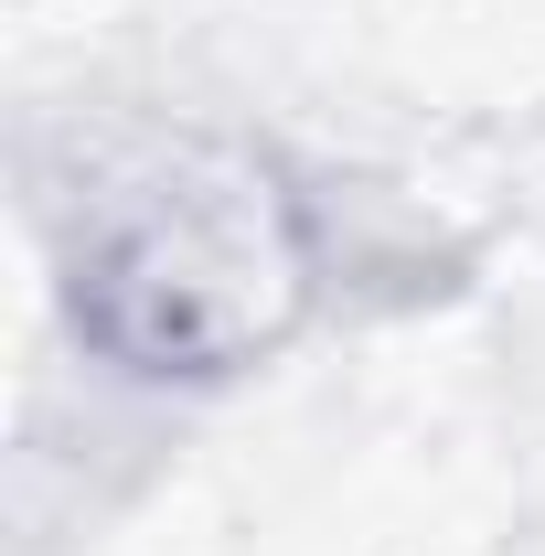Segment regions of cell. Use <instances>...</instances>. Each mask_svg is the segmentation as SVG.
<instances>
[{
  "instance_id": "1",
  "label": "cell",
  "mask_w": 545,
  "mask_h": 556,
  "mask_svg": "<svg viewBox=\"0 0 545 556\" xmlns=\"http://www.w3.org/2000/svg\"><path fill=\"white\" fill-rule=\"evenodd\" d=\"M310 289L300 214L278 172L236 150H161L97 182L65 247L75 332L129 375H225L289 332Z\"/></svg>"
}]
</instances>
